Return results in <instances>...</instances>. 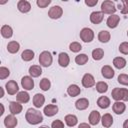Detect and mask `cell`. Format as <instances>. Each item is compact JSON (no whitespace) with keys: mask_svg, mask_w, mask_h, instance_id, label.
<instances>
[{"mask_svg":"<svg viewBox=\"0 0 128 128\" xmlns=\"http://www.w3.org/2000/svg\"><path fill=\"white\" fill-rule=\"evenodd\" d=\"M25 119L31 125H37L43 121V115L39 110L29 108L25 114Z\"/></svg>","mask_w":128,"mask_h":128,"instance_id":"1","label":"cell"},{"mask_svg":"<svg viewBox=\"0 0 128 128\" xmlns=\"http://www.w3.org/2000/svg\"><path fill=\"white\" fill-rule=\"evenodd\" d=\"M111 96L115 101H128V89L114 88L111 92Z\"/></svg>","mask_w":128,"mask_h":128,"instance_id":"2","label":"cell"},{"mask_svg":"<svg viewBox=\"0 0 128 128\" xmlns=\"http://www.w3.org/2000/svg\"><path fill=\"white\" fill-rule=\"evenodd\" d=\"M116 10H117V8H116L114 2L111 0H104L101 4V12L103 14L113 15V14H115Z\"/></svg>","mask_w":128,"mask_h":128,"instance_id":"3","label":"cell"},{"mask_svg":"<svg viewBox=\"0 0 128 128\" xmlns=\"http://www.w3.org/2000/svg\"><path fill=\"white\" fill-rule=\"evenodd\" d=\"M52 62H53V57H52V54L49 51H42L40 53V55H39L40 66L49 67V66H51Z\"/></svg>","mask_w":128,"mask_h":128,"instance_id":"4","label":"cell"},{"mask_svg":"<svg viewBox=\"0 0 128 128\" xmlns=\"http://www.w3.org/2000/svg\"><path fill=\"white\" fill-rule=\"evenodd\" d=\"M80 39L85 43H90L94 39V32L91 28L85 27L80 31Z\"/></svg>","mask_w":128,"mask_h":128,"instance_id":"5","label":"cell"},{"mask_svg":"<svg viewBox=\"0 0 128 128\" xmlns=\"http://www.w3.org/2000/svg\"><path fill=\"white\" fill-rule=\"evenodd\" d=\"M63 15V9L59 5L52 6L48 11V16L51 19H59Z\"/></svg>","mask_w":128,"mask_h":128,"instance_id":"6","label":"cell"},{"mask_svg":"<svg viewBox=\"0 0 128 128\" xmlns=\"http://www.w3.org/2000/svg\"><path fill=\"white\" fill-rule=\"evenodd\" d=\"M5 88H6V91L9 95H15L16 93L19 92V87H18V84L15 80L8 81L5 84Z\"/></svg>","mask_w":128,"mask_h":128,"instance_id":"7","label":"cell"},{"mask_svg":"<svg viewBox=\"0 0 128 128\" xmlns=\"http://www.w3.org/2000/svg\"><path fill=\"white\" fill-rule=\"evenodd\" d=\"M81 82H82L83 87H85V88H90V87H92V86L95 85V79H94V76H93L92 74H90V73H86V74H84L83 77H82Z\"/></svg>","mask_w":128,"mask_h":128,"instance_id":"8","label":"cell"},{"mask_svg":"<svg viewBox=\"0 0 128 128\" xmlns=\"http://www.w3.org/2000/svg\"><path fill=\"white\" fill-rule=\"evenodd\" d=\"M21 86L24 90H32L34 88V80L31 76H24L21 79Z\"/></svg>","mask_w":128,"mask_h":128,"instance_id":"9","label":"cell"},{"mask_svg":"<svg viewBox=\"0 0 128 128\" xmlns=\"http://www.w3.org/2000/svg\"><path fill=\"white\" fill-rule=\"evenodd\" d=\"M120 22V16L117 15V14H113V15H110L108 18H107V21H106V24L109 28L111 29H114L118 26Z\"/></svg>","mask_w":128,"mask_h":128,"instance_id":"10","label":"cell"},{"mask_svg":"<svg viewBox=\"0 0 128 128\" xmlns=\"http://www.w3.org/2000/svg\"><path fill=\"white\" fill-rule=\"evenodd\" d=\"M22 104L19 103L18 101H11L9 103V110L11 112V114L13 115H17V114H20L22 112Z\"/></svg>","mask_w":128,"mask_h":128,"instance_id":"11","label":"cell"},{"mask_svg":"<svg viewBox=\"0 0 128 128\" xmlns=\"http://www.w3.org/2000/svg\"><path fill=\"white\" fill-rule=\"evenodd\" d=\"M43 113L47 117H52V116H54V115H56L58 113V106L54 105V104H48V105H46L44 107Z\"/></svg>","mask_w":128,"mask_h":128,"instance_id":"12","label":"cell"},{"mask_svg":"<svg viewBox=\"0 0 128 128\" xmlns=\"http://www.w3.org/2000/svg\"><path fill=\"white\" fill-rule=\"evenodd\" d=\"M104 19V14L101 11H93L90 14V21L93 24H100Z\"/></svg>","mask_w":128,"mask_h":128,"instance_id":"13","label":"cell"},{"mask_svg":"<svg viewBox=\"0 0 128 128\" xmlns=\"http://www.w3.org/2000/svg\"><path fill=\"white\" fill-rule=\"evenodd\" d=\"M126 109V105L124 104L123 101H115L112 105V110L113 112H115V114L117 115H121L124 113Z\"/></svg>","mask_w":128,"mask_h":128,"instance_id":"14","label":"cell"},{"mask_svg":"<svg viewBox=\"0 0 128 128\" xmlns=\"http://www.w3.org/2000/svg\"><path fill=\"white\" fill-rule=\"evenodd\" d=\"M17 124H18V121L13 114L7 115L4 119V125L6 128H15Z\"/></svg>","mask_w":128,"mask_h":128,"instance_id":"15","label":"cell"},{"mask_svg":"<svg viewBox=\"0 0 128 128\" xmlns=\"http://www.w3.org/2000/svg\"><path fill=\"white\" fill-rule=\"evenodd\" d=\"M101 74L106 79H112L114 77L115 72H114V69L110 65H104L101 68Z\"/></svg>","mask_w":128,"mask_h":128,"instance_id":"16","label":"cell"},{"mask_svg":"<svg viewBox=\"0 0 128 128\" xmlns=\"http://www.w3.org/2000/svg\"><path fill=\"white\" fill-rule=\"evenodd\" d=\"M88 120H89V124H90V125H97V124L101 121L100 113H99L97 110H93V111H91L90 114H89Z\"/></svg>","mask_w":128,"mask_h":128,"instance_id":"17","label":"cell"},{"mask_svg":"<svg viewBox=\"0 0 128 128\" xmlns=\"http://www.w3.org/2000/svg\"><path fill=\"white\" fill-rule=\"evenodd\" d=\"M70 63V58H69V55L66 53V52H61L59 53L58 55V64L61 66V67H67Z\"/></svg>","mask_w":128,"mask_h":128,"instance_id":"18","label":"cell"},{"mask_svg":"<svg viewBox=\"0 0 128 128\" xmlns=\"http://www.w3.org/2000/svg\"><path fill=\"white\" fill-rule=\"evenodd\" d=\"M17 8L21 13H28L31 10V4L26 0H20L17 3Z\"/></svg>","mask_w":128,"mask_h":128,"instance_id":"19","label":"cell"},{"mask_svg":"<svg viewBox=\"0 0 128 128\" xmlns=\"http://www.w3.org/2000/svg\"><path fill=\"white\" fill-rule=\"evenodd\" d=\"M33 105L36 107V108H41L44 103H45V97L43 94H40V93H37L33 96Z\"/></svg>","mask_w":128,"mask_h":128,"instance_id":"20","label":"cell"},{"mask_svg":"<svg viewBox=\"0 0 128 128\" xmlns=\"http://www.w3.org/2000/svg\"><path fill=\"white\" fill-rule=\"evenodd\" d=\"M101 123L102 126L105 128H109L112 126L113 124V117L110 113H105L102 117H101Z\"/></svg>","mask_w":128,"mask_h":128,"instance_id":"21","label":"cell"},{"mask_svg":"<svg viewBox=\"0 0 128 128\" xmlns=\"http://www.w3.org/2000/svg\"><path fill=\"white\" fill-rule=\"evenodd\" d=\"M75 107L77 110H85L89 107V101L87 98H80L75 102Z\"/></svg>","mask_w":128,"mask_h":128,"instance_id":"22","label":"cell"},{"mask_svg":"<svg viewBox=\"0 0 128 128\" xmlns=\"http://www.w3.org/2000/svg\"><path fill=\"white\" fill-rule=\"evenodd\" d=\"M29 74L32 78H37L42 74V68L40 65H32L29 67Z\"/></svg>","mask_w":128,"mask_h":128,"instance_id":"23","label":"cell"},{"mask_svg":"<svg viewBox=\"0 0 128 128\" xmlns=\"http://www.w3.org/2000/svg\"><path fill=\"white\" fill-rule=\"evenodd\" d=\"M80 93H81V89H80V87H79L78 85H76V84H71V85H69V87L67 88V94H68L69 96H71V97H76V96H78Z\"/></svg>","mask_w":128,"mask_h":128,"instance_id":"24","label":"cell"},{"mask_svg":"<svg viewBox=\"0 0 128 128\" xmlns=\"http://www.w3.org/2000/svg\"><path fill=\"white\" fill-rule=\"evenodd\" d=\"M0 32H1L2 37L6 38V39L11 38L12 35H13V29H12V27L9 26V25H3V26L1 27V29H0Z\"/></svg>","mask_w":128,"mask_h":128,"instance_id":"25","label":"cell"},{"mask_svg":"<svg viewBox=\"0 0 128 128\" xmlns=\"http://www.w3.org/2000/svg\"><path fill=\"white\" fill-rule=\"evenodd\" d=\"M16 99H17V101H18L19 103L24 104V103L29 102V100H30V95H29L28 92H26V91H19V92L17 93V95H16Z\"/></svg>","mask_w":128,"mask_h":128,"instance_id":"26","label":"cell"},{"mask_svg":"<svg viewBox=\"0 0 128 128\" xmlns=\"http://www.w3.org/2000/svg\"><path fill=\"white\" fill-rule=\"evenodd\" d=\"M110 104H111V101L107 96H101L97 100V105L101 109H107L110 106Z\"/></svg>","mask_w":128,"mask_h":128,"instance_id":"27","label":"cell"},{"mask_svg":"<svg viewBox=\"0 0 128 128\" xmlns=\"http://www.w3.org/2000/svg\"><path fill=\"white\" fill-rule=\"evenodd\" d=\"M64 120H65L66 125L69 126V127H74L78 123V118L74 114H68V115H66L65 118H64Z\"/></svg>","mask_w":128,"mask_h":128,"instance_id":"28","label":"cell"},{"mask_svg":"<svg viewBox=\"0 0 128 128\" xmlns=\"http://www.w3.org/2000/svg\"><path fill=\"white\" fill-rule=\"evenodd\" d=\"M110 38H111V34L107 30H101L98 33V40L101 43H107V42H109L110 41Z\"/></svg>","mask_w":128,"mask_h":128,"instance_id":"29","label":"cell"},{"mask_svg":"<svg viewBox=\"0 0 128 128\" xmlns=\"http://www.w3.org/2000/svg\"><path fill=\"white\" fill-rule=\"evenodd\" d=\"M20 49V44L17 42V41H10L8 44H7V50L9 53L11 54H15L19 51Z\"/></svg>","mask_w":128,"mask_h":128,"instance_id":"30","label":"cell"},{"mask_svg":"<svg viewBox=\"0 0 128 128\" xmlns=\"http://www.w3.org/2000/svg\"><path fill=\"white\" fill-rule=\"evenodd\" d=\"M126 64H127V62H126L125 58H123V57H115L113 59V65H114V67L117 68V69H119V70L120 69H123L126 66Z\"/></svg>","mask_w":128,"mask_h":128,"instance_id":"31","label":"cell"},{"mask_svg":"<svg viewBox=\"0 0 128 128\" xmlns=\"http://www.w3.org/2000/svg\"><path fill=\"white\" fill-rule=\"evenodd\" d=\"M34 55H35V54H34V51H32V50H30V49H26V50H24V51L22 52L21 58H22L23 61L29 62V61H31V60L34 59Z\"/></svg>","mask_w":128,"mask_h":128,"instance_id":"32","label":"cell"},{"mask_svg":"<svg viewBox=\"0 0 128 128\" xmlns=\"http://www.w3.org/2000/svg\"><path fill=\"white\" fill-rule=\"evenodd\" d=\"M104 56V50L102 48H96L92 51V58L95 61H99L103 58Z\"/></svg>","mask_w":128,"mask_h":128,"instance_id":"33","label":"cell"},{"mask_svg":"<svg viewBox=\"0 0 128 128\" xmlns=\"http://www.w3.org/2000/svg\"><path fill=\"white\" fill-rule=\"evenodd\" d=\"M107 90H108V84H107L106 82H104V81H99V82L96 83V91H97L98 93L103 94V93H106Z\"/></svg>","mask_w":128,"mask_h":128,"instance_id":"34","label":"cell"},{"mask_svg":"<svg viewBox=\"0 0 128 128\" xmlns=\"http://www.w3.org/2000/svg\"><path fill=\"white\" fill-rule=\"evenodd\" d=\"M39 87L42 91H48L51 87V82L48 78H42L40 83H39Z\"/></svg>","mask_w":128,"mask_h":128,"instance_id":"35","label":"cell"},{"mask_svg":"<svg viewBox=\"0 0 128 128\" xmlns=\"http://www.w3.org/2000/svg\"><path fill=\"white\" fill-rule=\"evenodd\" d=\"M75 62L78 65H84V64H86L88 62V56L86 54H84V53L78 54L75 57Z\"/></svg>","mask_w":128,"mask_h":128,"instance_id":"36","label":"cell"},{"mask_svg":"<svg viewBox=\"0 0 128 128\" xmlns=\"http://www.w3.org/2000/svg\"><path fill=\"white\" fill-rule=\"evenodd\" d=\"M118 9L121 11V14H128V0H121Z\"/></svg>","mask_w":128,"mask_h":128,"instance_id":"37","label":"cell"},{"mask_svg":"<svg viewBox=\"0 0 128 128\" xmlns=\"http://www.w3.org/2000/svg\"><path fill=\"white\" fill-rule=\"evenodd\" d=\"M69 49H70V51H72L74 53H78V52L81 51L82 46H81V44L79 42H72L69 45Z\"/></svg>","mask_w":128,"mask_h":128,"instance_id":"38","label":"cell"},{"mask_svg":"<svg viewBox=\"0 0 128 128\" xmlns=\"http://www.w3.org/2000/svg\"><path fill=\"white\" fill-rule=\"evenodd\" d=\"M10 75V71L7 67H4V66H1L0 67V79L1 80H4L6 78H8V76Z\"/></svg>","mask_w":128,"mask_h":128,"instance_id":"39","label":"cell"},{"mask_svg":"<svg viewBox=\"0 0 128 128\" xmlns=\"http://www.w3.org/2000/svg\"><path fill=\"white\" fill-rule=\"evenodd\" d=\"M117 81L121 85L128 86V75L127 74H119V76L117 78Z\"/></svg>","mask_w":128,"mask_h":128,"instance_id":"40","label":"cell"},{"mask_svg":"<svg viewBox=\"0 0 128 128\" xmlns=\"http://www.w3.org/2000/svg\"><path fill=\"white\" fill-rule=\"evenodd\" d=\"M119 51L124 55H128V42H122L119 45Z\"/></svg>","mask_w":128,"mask_h":128,"instance_id":"41","label":"cell"},{"mask_svg":"<svg viewBox=\"0 0 128 128\" xmlns=\"http://www.w3.org/2000/svg\"><path fill=\"white\" fill-rule=\"evenodd\" d=\"M50 3H51V0H37L36 1L37 6L40 8H46Z\"/></svg>","mask_w":128,"mask_h":128,"instance_id":"42","label":"cell"},{"mask_svg":"<svg viewBox=\"0 0 128 128\" xmlns=\"http://www.w3.org/2000/svg\"><path fill=\"white\" fill-rule=\"evenodd\" d=\"M51 128H64V123L59 119L54 120L51 124Z\"/></svg>","mask_w":128,"mask_h":128,"instance_id":"43","label":"cell"},{"mask_svg":"<svg viewBox=\"0 0 128 128\" xmlns=\"http://www.w3.org/2000/svg\"><path fill=\"white\" fill-rule=\"evenodd\" d=\"M98 3V0H85V4L89 7H94Z\"/></svg>","mask_w":128,"mask_h":128,"instance_id":"44","label":"cell"},{"mask_svg":"<svg viewBox=\"0 0 128 128\" xmlns=\"http://www.w3.org/2000/svg\"><path fill=\"white\" fill-rule=\"evenodd\" d=\"M78 128H91V126L88 123H80L79 126H78Z\"/></svg>","mask_w":128,"mask_h":128,"instance_id":"45","label":"cell"},{"mask_svg":"<svg viewBox=\"0 0 128 128\" xmlns=\"http://www.w3.org/2000/svg\"><path fill=\"white\" fill-rule=\"evenodd\" d=\"M123 128H128V119L124 121V123H123Z\"/></svg>","mask_w":128,"mask_h":128,"instance_id":"46","label":"cell"},{"mask_svg":"<svg viewBox=\"0 0 128 128\" xmlns=\"http://www.w3.org/2000/svg\"><path fill=\"white\" fill-rule=\"evenodd\" d=\"M0 90H1V96H0V97H3V96H4V90H3L2 87H0Z\"/></svg>","mask_w":128,"mask_h":128,"instance_id":"47","label":"cell"},{"mask_svg":"<svg viewBox=\"0 0 128 128\" xmlns=\"http://www.w3.org/2000/svg\"><path fill=\"white\" fill-rule=\"evenodd\" d=\"M1 108H2V112H1V113H0V114H1V115H2V114H3V113H4V106H3V104H1Z\"/></svg>","mask_w":128,"mask_h":128,"instance_id":"48","label":"cell"},{"mask_svg":"<svg viewBox=\"0 0 128 128\" xmlns=\"http://www.w3.org/2000/svg\"><path fill=\"white\" fill-rule=\"evenodd\" d=\"M39 128H50V127H48V126H46V125H43V126H40Z\"/></svg>","mask_w":128,"mask_h":128,"instance_id":"49","label":"cell"},{"mask_svg":"<svg viewBox=\"0 0 128 128\" xmlns=\"http://www.w3.org/2000/svg\"><path fill=\"white\" fill-rule=\"evenodd\" d=\"M127 36H128V31H127Z\"/></svg>","mask_w":128,"mask_h":128,"instance_id":"50","label":"cell"}]
</instances>
